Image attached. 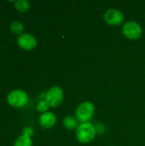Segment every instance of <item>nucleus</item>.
<instances>
[{"instance_id":"obj_1","label":"nucleus","mask_w":145,"mask_h":146,"mask_svg":"<svg viewBox=\"0 0 145 146\" xmlns=\"http://www.w3.org/2000/svg\"><path fill=\"white\" fill-rule=\"evenodd\" d=\"M97 135V129L95 126L90 122L80 123L76 129L75 136L77 140L81 144H87L91 142Z\"/></svg>"},{"instance_id":"obj_2","label":"nucleus","mask_w":145,"mask_h":146,"mask_svg":"<svg viewBox=\"0 0 145 146\" xmlns=\"http://www.w3.org/2000/svg\"><path fill=\"white\" fill-rule=\"evenodd\" d=\"M95 114V105L90 102L85 101L81 103L75 110L74 116L80 123L89 122Z\"/></svg>"},{"instance_id":"obj_3","label":"nucleus","mask_w":145,"mask_h":146,"mask_svg":"<svg viewBox=\"0 0 145 146\" xmlns=\"http://www.w3.org/2000/svg\"><path fill=\"white\" fill-rule=\"evenodd\" d=\"M8 104L14 108L21 109L25 107L28 103L27 93L21 89H15L11 91L7 96Z\"/></svg>"},{"instance_id":"obj_4","label":"nucleus","mask_w":145,"mask_h":146,"mask_svg":"<svg viewBox=\"0 0 145 146\" xmlns=\"http://www.w3.org/2000/svg\"><path fill=\"white\" fill-rule=\"evenodd\" d=\"M64 99V92L61 86H55L50 87L45 93V101L50 107L56 108L60 106Z\"/></svg>"},{"instance_id":"obj_5","label":"nucleus","mask_w":145,"mask_h":146,"mask_svg":"<svg viewBox=\"0 0 145 146\" xmlns=\"http://www.w3.org/2000/svg\"><path fill=\"white\" fill-rule=\"evenodd\" d=\"M122 34L128 39L136 40L143 34L142 27L134 21H128L124 23L121 28Z\"/></svg>"},{"instance_id":"obj_6","label":"nucleus","mask_w":145,"mask_h":146,"mask_svg":"<svg viewBox=\"0 0 145 146\" xmlns=\"http://www.w3.org/2000/svg\"><path fill=\"white\" fill-rule=\"evenodd\" d=\"M103 20L109 26H120L124 22V14L116 9H109L103 14Z\"/></svg>"},{"instance_id":"obj_7","label":"nucleus","mask_w":145,"mask_h":146,"mask_svg":"<svg viewBox=\"0 0 145 146\" xmlns=\"http://www.w3.org/2000/svg\"><path fill=\"white\" fill-rule=\"evenodd\" d=\"M16 41L18 46L25 50H32L38 44L36 38L29 33H23L19 35Z\"/></svg>"},{"instance_id":"obj_8","label":"nucleus","mask_w":145,"mask_h":146,"mask_svg":"<svg viewBox=\"0 0 145 146\" xmlns=\"http://www.w3.org/2000/svg\"><path fill=\"white\" fill-rule=\"evenodd\" d=\"M39 124L46 129L51 128L54 127L56 123V116L53 112L47 111L45 113H43L39 116Z\"/></svg>"},{"instance_id":"obj_9","label":"nucleus","mask_w":145,"mask_h":146,"mask_svg":"<svg viewBox=\"0 0 145 146\" xmlns=\"http://www.w3.org/2000/svg\"><path fill=\"white\" fill-rule=\"evenodd\" d=\"M78 120L75 118V116L72 115H68L63 119V127L69 131H73L76 130L77 127H79Z\"/></svg>"},{"instance_id":"obj_10","label":"nucleus","mask_w":145,"mask_h":146,"mask_svg":"<svg viewBox=\"0 0 145 146\" xmlns=\"http://www.w3.org/2000/svg\"><path fill=\"white\" fill-rule=\"evenodd\" d=\"M14 146H32V140L31 137L21 134L15 139Z\"/></svg>"},{"instance_id":"obj_11","label":"nucleus","mask_w":145,"mask_h":146,"mask_svg":"<svg viewBox=\"0 0 145 146\" xmlns=\"http://www.w3.org/2000/svg\"><path fill=\"white\" fill-rule=\"evenodd\" d=\"M14 7L19 12L24 13L30 9V3L26 0H17L14 2Z\"/></svg>"},{"instance_id":"obj_12","label":"nucleus","mask_w":145,"mask_h":146,"mask_svg":"<svg viewBox=\"0 0 145 146\" xmlns=\"http://www.w3.org/2000/svg\"><path fill=\"white\" fill-rule=\"evenodd\" d=\"M9 29H10V31H11L14 34H16V35L19 36V35H21V34L23 33L24 26H23V24H22L21 21H14L10 24Z\"/></svg>"},{"instance_id":"obj_13","label":"nucleus","mask_w":145,"mask_h":146,"mask_svg":"<svg viewBox=\"0 0 145 146\" xmlns=\"http://www.w3.org/2000/svg\"><path fill=\"white\" fill-rule=\"evenodd\" d=\"M49 108H50V106H49L48 103H47L45 100H40V101L38 103L37 106H36V110H37L38 112H40L41 114L47 112L48 110H49Z\"/></svg>"},{"instance_id":"obj_14","label":"nucleus","mask_w":145,"mask_h":146,"mask_svg":"<svg viewBox=\"0 0 145 146\" xmlns=\"http://www.w3.org/2000/svg\"><path fill=\"white\" fill-rule=\"evenodd\" d=\"M22 134L26 135V136H28V137H32V134H33V130L31 127H25L23 129V131H22Z\"/></svg>"}]
</instances>
